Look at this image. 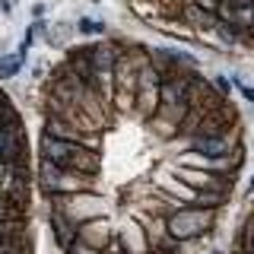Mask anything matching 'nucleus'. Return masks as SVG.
Returning a JSON list of instances; mask_svg holds the SVG:
<instances>
[{"label": "nucleus", "instance_id": "nucleus-1", "mask_svg": "<svg viewBox=\"0 0 254 254\" xmlns=\"http://www.w3.org/2000/svg\"><path fill=\"white\" fill-rule=\"evenodd\" d=\"M38 159H48V162L61 165V169L102 175V149H92L86 143H73V140H58L51 133L38 137Z\"/></svg>", "mask_w": 254, "mask_h": 254}, {"label": "nucleus", "instance_id": "nucleus-2", "mask_svg": "<svg viewBox=\"0 0 254 254\" xmlns=\"http://www.w3.org/2000/svg\"><path fill=\"white\" fill-rule=\"evenodd\" d=\"M216 219H219V210H206V206H197V203H181L165 216V232H169L175 242L190 245V242H197V238L213 235Z\"/></svg>", "mask_w": 254, "mask_h": 254}, {"label": "nucleus", "instance_id": "nucleus-3", "mask_svg": "<svg viewBox=\"0 0 254 254\" xmlns=\"http://www.w3.org/2000/svg\"><path fill=\"white\" fill-rule=\"evenodd\" d=\"M35 181L42 197H58V194H76V190H99L102 178L99 175H86V172H73V169H61V165L38 159L35 165Z\"/></svg>", "mask_w": 254, "mask_h": 254}, {"label": "nucleus", "instance_id": "nucleus-4", "mask_svg": "<svg viewBox=\"0 0 254 254\" xmlns=\"http://www.w3.org/2000/svg\"><path fill=\"white\" fill-rule=\"evenodd\" d=\"M48 206L61 210L73 226L95 216H111V203L102 190H76V194H58V197H48Z\"/></svg>", "mask_w": 254, "mask_h": 254}, {"label": "nucleus", "instance_id": "nucleus-5", "mask_svg": "<svg viewBox=\"0 0 254 254\" xmlns=\"http://www.w3.org/2000/svg\"><path fill=\"white\" fill-rule=\"evenodd\" d=\"M0 165H6V169L29 165V137H26V130H3L0 133Z\"/></svg>", "mask_w": 254, "mask_h": 254}, {"label": "nucleus", "instance_id": "nucleus-6", "mask_svg": "<svg viewBox=\"0 0 254 254\" xmlns=\"http://www.w3.org/2000/svg\"><path fill=\"white\" fill-rule=\"evenodd\" d=\"M115 238H118V245H121L127 254H153L149 238H146V229L140 226L137 216L121 219V226H115Z\"/></svg>", "mask_w": 254, "mask_h": 254}, {"label": "nucleus", "instance_id": "nucleus-7", "mask_svg": "<svg viewBox=\"0 0 254 254\" xmlns=\"http://www.w3.org/2000/svg\"><path fill=\"white\" fill-rule=\"evenodd\" d=\"M76 238L86 245H92V248L105 251L108 242L115 238V222H111V216H95V219H86L76 226Z\"/></svg>", "mask_w": 254, "mask_h": 254}, {"label": "nucleus", "instance_id": "nucleus-8", "mask_svg": "<svg viewBox=\"0 0 254 254\" xmlns=\"http://www.w3.org/2000/svg\"><path fill=\"white\" fill-rule=\"evenodd\" d=\"M178 22L185 29H190L194 35H213V29H216V13H206L200 6H194L190 0H185L178 10Z\"/></svg>", "mask_w": 254, "mask_h": 254}, {"label": "nucleus", "instance_id": "nucleus-9", "mask_svg": "<svg viewBox=\"0 0 254 254\" xmlns=\"http://www.w3.org/2000/svg\"><path fill=\"white\" fill-rule=\"evenodd\" d=\"M156 190H162V194H169V197H175V200H181V203H190L194 200V194L197 190L194 188H188L185 181L175 175V169L169 165V169H159L156 175H153V181H149Z\"/></svg>", "mask_w": 254, "mask_h": 254}, {"label": "nucleus", "instance_id": "nucleus-10", "mask_svg": "<svg viewBox=\"0 0 254 254\" xmlns=\"http://www.w3.org/2000/svg\"><path fill=\"white\" fill-rule=\"evenodd\" d=\"M48 232H51V238H54V245L64 251L70 242L76 238V226L70 222L67 216H64L61 210H54V206H48Z\"/></svg>", "mask_w": 254, "mask_h": 254}, {"label": "nucleus", "instance_id": "nucleus-11", "mask_svg": "<svg viewBox=\"0 0 254 254\" xmlns=\"http://www.w3.org/2000/svg\"><path fill=\"white\" fill-rule=\"evenodd\" d=\"M73 35H76V26H73V22H70V19H58L54 26H48V32H45L42 42H45L48 48H67Z\"/></svg>", "mask_w": 254, "mask_h": 254}, {"label": "nucleus", "instance_id": "nucleus-12", "mask_svg": "<svg viewBox=\"0 0 254 254\" xmlns=\"http://www.w3.org/2000/svg\"><path fill=\"white\" fill-rule=\"evenodd\" d=\"M73 26H76V35H83V38H108L111 35L108 22L105 19H92V16H76Z\"/></svg>", "mask_w": 254, "mask_h": 254}, {"label": "nucleus", "instance_id": "nucleus-13", "mask_svg": "<svg viewBox=\"0 0 254 254\" xmlns=\"http://www.w3.org/2000/svg\"><path fill=\"white\" fill-rule=\"evenodd\" d=\"M229 200H232V190H219V188H206V190H197L194 200L197 206H206V210H222Z\"/></svg>", "mask_w": 254, "mask_h": 254}, {"label": "nucleus", "instance_id": "nucleus-14", "mask_svg": "<svg viewBox=\"0 0 254 254\" xmlns=\"http://www.w3.org/2000/svg\"><path fill=\"white\" fill-rule=\"evenodd\" d=\"M213 38H216L219 48H238V45H248L245 42V29L238 26H226V22H216V29H213Z\"/></svg>", "mask_w": 254, "mask_h": 254}, {"label": "nucleus", "instance_id": "nucleus-15", "mask_svg": "<svg viewBox=\"0 0 254 254\" xmlns=\"http://www.w3.org/2000/svg\"><path fill=\"white\" fill-rule=\"evenodd\" d=\"M3 130H26V121H22V111L13 105L10 99L0 102V133Z\"/></svg>", "mask_w": 254, "mask_h": 254}, {"label": "nucleus", "instance_id": "nucleus-16", "mask_svg": "<svg viewBox=\"0 0 254 254\" xmlns=\"http://www.w3.org/2000/svg\"><path fill=\"white\" fill-rule=\"evenodd\" d=\"M22 67H26V64L19 61V54H0V83H13L16 76L22 73Z\"/></svg>", "mask_w": 254, "mask_h": 254}, {"label": "nucleus", "instance_id": "nucleus-17", "mask_svg": "<svg viewBox=\"0 0 254 254\" xmlns=\"http://www.w3.org/2000/svg\"><path fill=\"white\" fill-rule=\"evenodd\" d=\"M210 83H213V89H216L222 99H232L235 86H232V79H229V73H213V76H210Z\"/></svg>", "mask_w": 254, "mask_h": 254}, {"label": "nucleus", "instance_id": "nucleus-18", "mask_svg": "<svg viewBox=\"0 0 254 254\" xmlns=\"http://www.w3.org/2000/svg\"><path fill=\"white\" fill-rule=\"evenodd\" d=\"M61 254H102V251L92 248V245H86V242H79V238H73V242H70Z\"/></svg>", "mask_w": 254, "mask_h": 254}, {"label": "nucleus", "instance_id": "nucleus-19", "mask_svg": "<svg viewBox=\"0 0 254 254\" xmlns=\"http://www.w3.org/2000/svg\"><path fill=\"white\" fill-rule=\"evenodd\" d=\"M48 10H51V0H35V3L29 6V16L32 19H45Z\"/></svg>", "mask_w": 254, "mask_h": 254}, {"label": "nucleus", "instance_id": "nucleus-20", "mask_svg": "<svg viewBox=\"0 0 254 254\" xmlns=\"http://www.w3.org/2000/svg\"><path fill=\"white\" fill-rule=\"evenodd\" d=\"M235 92H238V95H242V99L254 108V86H251V83H238V86H235Z\"/></svg>", "mask_w": 254, "mask_h": 254}, {"label": "nucleus", "instance_id": "nucleus-21", "mask_svg": "<svg viewBox=\"0 0 254 254\" xmlns=\"http://www.w3.org/2000/svg\"><path fill=\"white\" fill-rule=\"evenodd\" d=\"M29 79H32V83H45V79H48V67H45V64H35Z\"/></svg>", "mask_w": 254, "mask_h": 254}, {"label": "nucleus", "instance_id": "nucleus-22", "mask_svg": "<svg viewBox=\"0 0 254 254\" xmlns=\"http://www.w3.org/2000/svg\"><path fill=\"white\" fill-rule=\"evenodd\" d=\"M194 6H200V10H206V13H216V6H219V0H190Z\"/></svg>", "mask_w": 254, "mask_h": 254}, {"label": "nucleus", "instance_id": "nucleus-23", "mask_svg": "<svg viewBox=\"0 0 254 254\" xmlns=\"http://www.w3.org/2000/svg\"><path fill=\"white\" fill-rule=\"evenodd\" d=\"M102 254H127V251L121 248V245H118V238H111V242H108V248L102 251Z\"/></svg>", "mask_w": 254, "mask_h": 254}, {"label": "nucleus", "instance_id": "nucleus-24", "mask_svg": "<svg viewBox=\"0 0 254 254\" xmlns=\"http://www.w3.org/2000/svg\"><path fill=\"white\" fill-rule=\"evenodd\" d=\"M13 0H0V13H3V16H13Z\"/></svg>", "mask_w": 254, "mask_h": 254}, {"label": "nucleus", "instance_id": "nucleus-25", "mask_svg": "<svg viewBox=\"0 0 254 254\" xmlns=\"http://www.w3.org/2000/svg\"><path fill=\"white\" fill-rule=\"evenodd\" d=\"M245 194H248V197H254V175L248 178V188H245Z\"/></svg>", "mask_w": 254, "mask_h": 254}, {"label": "nucleus", "instance_id": "nucleus-26", "mask_svg": "<svg viewBox=\"0 0 254 254\" xmlns=\"http://www.w3.org/2000/svg\"><path fill=\"white\" fill-rule=\"evenodd\" d=\"M232 3H254V0H232Z\"/></svg>", "mask_w": 254, "mask_h": 254}, {"label": "nucleus", "instance_id": "nucleus-27", "mask_svg": "<svg viewBox=\"0 0 254 254\" xmlns=\"http://www.w3.org/2000/svg\"><path fill=\"white\" fill-rule=\"evenodd\" d=\"M210 254H226V251H222V248H213V251H210Z\"/></svg>", "mask_w": 254, "mask_h": 254}, {"label": "nucleus", "instance_id": "nucleus-28", "mask_svg": "<svg viewBox=\"0 0 254 254\" xmlns=\"http://www.w3.org/2000/svg\"><path fill=\"white\" fill-rule=\"evenodd\" d=\"M219 3H232V0H219Z\"/></svg>", "mask_w": 254, "mask_h": 254}, {"label": "nucleus", "instance_id": "nucleus-29", "mask_svg": "<svg viewBox=\"0 0 254 254\" xmlns=\"http://www.w3.org/2000/svg\"><path fill=\"white\" fill-rule=\"evenodd\" d=\"M89 3H102V0H89Z\"/></svg>", "mask_w": 254, "mask_h": 254}]
</instances>
